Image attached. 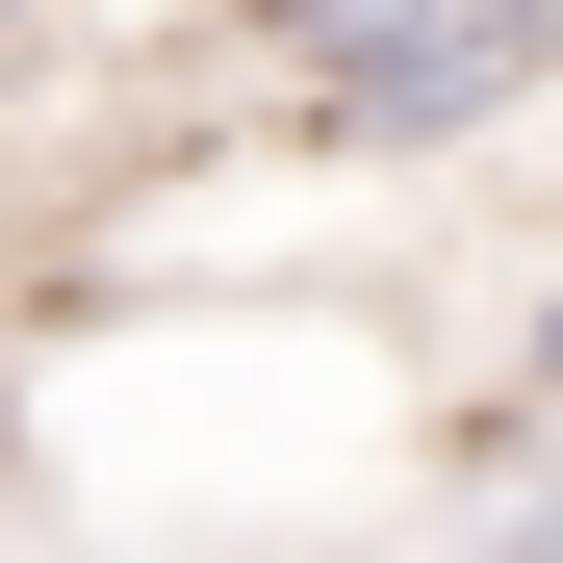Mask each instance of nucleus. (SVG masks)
<instances>
[{"label": "nucleus", "instance_id": "nucleus-5", "mask_svg": "<svg viewBox=\"0 0 563 563\" xmlns=\"http://www.w3.org/2000/svg\"><path fill=\"white\" fill-rule=\"evenodd\" d=\"M0 26H26V0H0Z\"/></svg>", "mask_w": 563, "mask_h": 563}, {"label": "nucleus", "instance_id": "nucleus-2", "mask_svg": "<svg viewBox=\"0 0 563 563\" xmlns=\"http://www.w3.org/2000/svg\"><path fill=\"white\" fill-rule=\"evenodd\" d=\"M231 26H256V52H333V26H358V0H231Z\"/></svg>", "mask_w": 563, "mask_h": 563}, {"label": "nucleus", "instance_id": "nucleus-4", "mask_svg": "<svg viewBox=\"0 0 563 563\" xmlns=\"http://www.w3.org/2000/svg\"><path fill=\"white\" fill-rule=\"evenodd\" d=\"M0 461H26V410H0Z\"/></svg>", "mask_w": 563, "mask_h": 563}, {"label": "nucleus", "instance_id": "nucleus-3", "mask_svg": "<svg viewBox=\"0 0 563 563\" xmlns=\"http://www.w3.org/2000/svg\"><path fill=\"white\" fill-rule=\"evenodd\" d=\"M512 385H538V461H563V308H538V358H512Z\"/></svg>", "mask_w": 563, "mask_h": 563}, {"label": "nucleus", "instance_id": "nucleus-1", "mask_svg": "<svg viewBox=\"0 0 563 563\" xmlns=\"http://www.w3.org/2000/svg\"><path fill=\"white\" fill-rule=\"evenodd\" d=\"M563 103V0H358L308 52V129L333 154H487Z\"/></svg>", "mask_w": 563, "mask_h": 563}]
</instances>
